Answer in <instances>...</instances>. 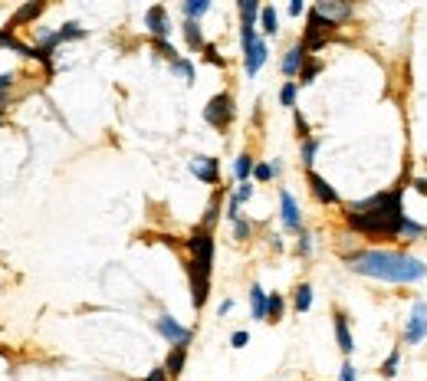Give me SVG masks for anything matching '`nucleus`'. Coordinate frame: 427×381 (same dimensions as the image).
I'll list each match as a JSON object with an SVG mask.
<instances>
[{"mask_svg": "<svg viewBox=\"0 0 427 381\" xmlns=\"http://www.w3.org/2000/svg\"><path fill=\"white\" fill-rule=\"evenodd\" d=\"M306 59H309V53H306V46L303 43H296L286 50V56H283V76H299V69L306 66Z\"/></svg>", "mask_w": 427, "mask_h": 381, "instance_id": "nucleus-11", "label": "nucleus"}, {"mask_svg": "<svg viewBox=\"0 0 427 381\" xmlns=\"http://www.w3.org/2000/svg\"><path fill=\"white\" fill-rule=\"evenodd\" d=\"M319 145H322V138H306V142H303V164H306V171H312V162H316Z\"/></svg>", "mask_w": 427, "mask_h": 381, "instance_id": "nucleus-28", "label": "nucleus"}, {"mask_svg": "<svg viewBox=\"0 0 427 381\" xmlns=\"http://www.w3.org/2000/svg\"><path fill=\"white\" fill-rule=\"evenodd\" d=\"M253 168H256V162H253L250 155L243 151V155H240V158L234 162V177L240 181V184H247V181L253 177Z\"/></svg>", "mask_w": 427, "mask_h": 381, "instance_id": "nucleus-21", "label": "nucleus"}, {"mask_svg": "<svg viewBox=\"0 0 427 381\" xmlns=\"http://www.w3.org/2000/svg\"><path fill=\"white\" fill-rule=\"evenodd\" d=\"M345 263L355 273L382 279V283H421V279H427L424 260L401 253V250H358L352 257H345Z\"/></svg>", "mask_w": 427, "mask_h": 381, "instance_id": "nucleus-2", "label": "nucleus"}, {"mask_svg": "<svg viewBox=\"0 0 427 381\" xmlns=\"http://www.w3.org/2000/svg\"><path fill=\"white\" fill-rule=\"evenodd\" d=\"M56 33H59V40H63V43H69V40H86V36H89V30L79 27V23H63Z\"/></svg>", "mask_w": 427, "mask_h": 381, "instance_id": "nucleus-25", "label": "nucleus"}, {"mask_svg": "<svg viewBox=\"0 0 427 381\" xmlns=\"http://www.w3.org/2000/svg\"><path fill=\"white\" fill-rule=\"evenodd\" d=\"M266 303H270V296L263 293V286H253L250 290V316L253 319H266Z\"/></svg>", "mask_w": 427, "mask_h": 381, "instance_id": "nucleus-19", "label": "nucleus"}, {"mask_svg": "<svg viewBox=\"0 0 427 381\" xmlns=\"http://www.w3.org/2000/svg\"><path fill=\"white\" fill-rule=\"evenodd\" d=\"M296 96H299L296 83H283V89H280V102L286 105V109H293V105H296Z\"/></svg>", "mask_w": 427, "mask_h": 381, "instance_id": "nucleus-33", "label": "nucleus"}, {"mask_svg": "<svg viewBox=\"0 0 427 381\" xmlns=\"http://www.w3.org/2000/svg\"><path fill=\"white\" fill-rule=\"evenodd\" d=\"M217 217H221V194H214V197H210V204H207V214H204V227H207V230L217 224Z\"/></svg>", "mask_w": 427, "mask_h": 381, "instance_id": "nucleus-32", "label": "nucleus"}, {"mask_svg": "<svg viewBox=\"0 0 427 381\" xmlns=\"http://www.w3.org/2000/svg\"><path fill=\"white\" fill-rule=\"evenodd\" d=\"M171 73H177L184 83H188V86H194V76H197V73H194V63H191V59H184V56L171 63Z\"/></svg>", "mask_w": 427, "mask_h": 381, "instance_id": "nucleus-26", "label": "nucleus"}, {"mask_svg": "<svg viewBox=\"0 0 427 381\" xmlns=\"http://www.w3.org/2000/svg\"><path fill=\"white\" fill-rule=\"evenodd\" d=\"M303 10H306L303 0H293V3H289V17H303Z\"/></svg>", "mask_w": 427, "mask_h": 381, "instance_id": "nucleus-47", "label": "nucleus"}, {"mask_svg": "<svg viewBox=\"0 0 427 381\" xmlns=\"http://www.w3.org/2000/svg\"><path fill=\"white\" fill-rule=\"evenodd\" d=\"M316 10L322 17H329L332 23H339V20H349L352 17V3H339V0H319L316 3Z\"/></svg>", "mask_w": 427, "mask_h": 381, "instance_id": "nucleus-14", "label": "nucleus"}, {"mask_svg": "<svg viewBox=\"0 0 427 381\" xmlns=\"http://www.w3.org/2000/svg\"><path fill=\"white\" fill-rule=\"evenodd\" d=\"M204 53H207V63H214V66H221V69H223V66H227V59H223L221 53H217V50H214V46H210V43L204 46Z\"/></svg>", "mask_w": 427, "mask_h": 381, "instance_id": "nucleus-43", "label": "nucleus"}, {"mask_svg": "<svg viewBox=\"0 0 427 381\" xmlns=\"http://www.w3.org/2000/svg\"><path fill=\"white\" fill-rule=\"evenodd\" d=\"M293 306H296V312H309V309H312V286H309V283H303V286L296 290Z\"/></svg>", "mask_w": 427, "mask_h": 381, "instance_id": "nucleus-24", "label": "nucleus"}, {"mask_svg": "<svg viewBox=\"0 0 427 381\" xmlns=\"http://www.w3.org/2000/svg\"><path fill=\"white\" fill-rule=\"evenodd\" d=\"M319 73H322V63H319V59H306V66L299 69V83L309 86V83H316V76Z\"/></svg>", "mask_w": 427, "mask_h": 381, "instance_id": "nucleus-27", "label": "nucleus"}, {"mask_svg": "<svg viewBox=\"0 0 427 381\" xmlns=\"http://www.w3.org/2000/svg\"><path fill=\"white\" fill-rule=\"evenodd\" d=\"M191 175L194 177H201L204 184H217L221 181V162L217 158H191Z\"/></svg>", "mask_w": 427, "mask_h": 381, "instance_id": "nucleus-10", "label": "nucleus"}, {"mask_svg": "<svg viewBox=\"0 0 427 381\" xmlns=\"http://www.w3.org/2000/svg\"><path fill=\"white\" fill-rule=\"evenodd\" d=\"M273 175H276L273 164H256V168H253V177H256V181H273Z\"/></svg>", "mask_w": 427, "mask_h": 381, "instance_id": "nucleus-38", "label": "nucleus"}, {"mask_svg": "<svg viewBox=\"0 0 427 381\" xmlns=\"http://www.w3.org/2000/svg\"><path fill=\"white\" fill-rule=\"evenodd\" d=\"M250 197H253V184H250V181H247V184H240V188L234 190V201H237V204H243V201H250Z\"/></svg>", "mask_w": 427, "mask_h": 381, "instance_id": "nucleus-40", "label": "nucleus"}, {"mask_svg": "<svg viewBox=\"0 0 427 381\" xmlns=\"http://www.w3.org/2000/svg\"><path fill=\"white\" fill-rule=\"evenodd\" d=\"M339 381H358V368H355L352 362H345V365L339 368Z\"/></svg>", "mask_w": 427, "mask_h": 381, "instance_id": "nucleus-42", "label": "nucleus"}, {"mask_svg": "<svg viewBox=\"0 0 427 381\" xmlns=\"http://www.w3.org/2000/svg\"><path fill=\"white\" fill-rule=\"evenodd\" d=\"M0 112H3V105H0Z\"/></svg>", "mask_w": 427, "mask_h": 381, "instance_id": "nucleus-50", "label": "nucleus"}, {"mask_svg": "<svg viewBox=\"0 0 427 381\" xmlns=\"http://www.w3.org/2000/svg\"><path fill=\"white\" fill-rule=\"evenodd\" d=\"M283 309H286V303H283V296H270V303H266V319L270 323H280L283 319Z\"/></svg>", "mask_w": 427, "mask_h": 381, "instance_id": "nucleus-29", "label": "nucleus"}, {"mask_svg": "<svg viewBox=\"0 0 427 381\" xmlns=\"http://www.w3.org/2000/svg\"><path fill=\"white\" fill-rule=\"evenodd\" d=\"M230 309H234V299H223V303H221V316H227Z\"/></svg>", "mask_w": 427, "mask_h": 381, "instance_id": "nucleus-49", "label": "nucleus"}, {"mask_svg": "<svg viewBox=\"0 0 427 381\" xmlns=\"http://www.w3.org/2000/svg\"><path fill=\"white\" fill-rule=\"evenodd\" d=\"M155 50H158V53H162V56L168 59V63H175V59H181V56H177V53H175V46L168 43V40H155Z\"/></svg>", "mask_w": 427, "mask_h": 381, "instance_id": "nucleus-36", "label": "nucleus"}, {"mask_svg": "<svg viewBox=\"0 0 427 381\" xmlns=\"http://www.w3.org/2000/svg\"><path fill=\"white\" fill-rule=\"evenodd\" d=\"M237 10H240V27H256V20H260V3L256 0H240L237 3Z\"/></svg>", "mask_w": 427, "mask_h": 381, "instance_id": "nucleus-18", "label": "nucleus"}, {"mask_svg": "<svg viewBox=\"0 0 427 381\" xmlns=\"http://www.w3.org/2000/svg\"><path fill=\"white\" fill-rule=\"evenodd\" d=\"M145 27L155 40H168L171 36V20H168V10L164 7H148L145 14Z\"/></svg>", "mask_w": 427, "mask_h": 381, "instance_id": "nucleus-9", "label": "nucleus"}, {"mask_svg": "<svg viewBox=\"0 0 427 381\" xmlns=\"http://www.w3.org/2000/svg\"><path fill=\"white\" fill-rule=\"evenodd\" d=\"M296 135H299L303 142H306V138H312V135H309V122L303 118V112H296Z\"/></svg>", "mask_w": 427, "mask_h": 381, "instance_id": "nucleus-41", "label": "nucleus"}, {"mask_svg": "<svg viewBox=\"0 0 427 381\" xmlns=\"http://www.w3.org/2000/svg\"><path fill=\"white\" fill-rule=\"evenodd\" d=\"M266 56H270V50H266V40L260 36V40H256V46H253L250 53L243 56V69H247V76H250V79H253L256 73H260V69H263Z\"/></svg>", "mask_w": 427, "mask_h": 381, "instance_id": "nucleus-13", "label": "nucleus"}, {"mask_svg": "<svg viewBox=\"0 0 427 381\" xmlns=\"http://www.w3.org/2000/svg\"><path fill=\"white\" fill-rule=\"evenodd\" d=\"M332 325H336V338H339V349H342L345 355H352V352H355V342H352V329H349V319H345V312H336Z\"/></svg>", "mask_w": 427, "mask_h": 381, "instance_id": "nucleus-15", "label": "nucleus"}, {"mask_svg": "<svg viewBox=\"0 0 427 381\" xmlns=\"http://www.w3.org/2000/svg\"><path fill=\"white\" fill-rule=\"evenodd\" d=\"M256 40H260L256 27H240V50H243V56H247L253 46H256Z\"/></svg>", "mask_w": 427, "mask_h": 381, "instance_id": "nucleus-30", "label": "nucleus"}, {"mask_svg": "<svg viewBox=\"0 0 427 381\" xmlns=\"http://www.w3.org/2000/svg\"><path fill=\"white\" fill-rule=\"evenodd\" d=\"M247 342H250V336H247V332H234V336H230V345H234V349H243Z\"/></svg>", "mask_w": 427, "mask_h": 381, "instance_id": "nucleus-46", "label": "nucleus"}, {"mask_svg": "<svg viewBox=\"0 0 427 381\" xmlns=\"http://www.w3.org/2000/svg\"><path fill=\"white\" fill-rule=\"evenodd\" d=\"M234 116H237V109H234V96H230V92L214 96V99L207 102V109H204L207 125H214V129H221V132L234 122Z\"/></svg>", "mask_w": 427, "mask_h": 381, "instance_id": "nucleus-5", "label": "nucleus"}, {"mask_svg": "<svg viewBox=\"0 0 427 381\" xmlns=\"http://www.w3.org/2000/svg\"><path fill=\"white\" fill-rule=\"evenodd\" d=\"M168 378H171V375H168L164 368H151V371H148V378H142V381H168Z\"/></svg>", "mask_w": 427, "mask_h": 381, "instance_id": "nucleus-44", "label": "nucleus"}, {"mask_svg": "<svg viewBox=\"0 0 427 381\" xmlns=\"http://www.w3.org/2000/svg\"><path fill=\"white\" fill-rule=\"evenodd\" d=\"M14 86V73H0V105H7V92Z\"/></svg>", "mask_w": 427, "mask_h": 381, "instance_id": "nucleus-37", "label": "nucleus"}, {"mask_svg": "<svg viewBox=\"0 0 427 381\" xmlns=\"http://www.w3.org/2000/svg\"><path fill=\"white\" fill-rule=\"evenodd\" d=\"M184 362H188V349H171V352H168V362H164V371H168L171 378H177V375L184 371Z\"/></svg>", "mask_w": 427, "mask_h": 381, "instance_id": "nucleus-20", "label": "nucleus"}, {"mask_svg": "<svg viewBox=\"0 0 427 381\" xmlns=\"http://www.w3.org/2000/svg\"><path fill=\"white\" fill-rule=\"evenodd\" d=\"M191 247V303L194 309H201L210 296V270H214V234L201 227L194 230V237L188 240Z\"/></svg>", "mask_w": 427, "mask_h": 381, "instance_id": "nucleus-3", "label": "nucleus"}, {"mask_svg": "<svg viewBox=\"0 0 427 381\" xmlns=\"http://www.w3.org/2000/svg\"><path fill=\"white\" fill-rule=\"evenodd\" d=\"M181 30H184V40H188V46H191L194 53H201V50L207 46V40H204V33H201V23H197V20H184Z\"/></svg>", "mask_w": 427, "mask_h": 381, "instance_id": "nucleus-16", "label": "nucleus"}, {"mask_svg": "<svg viewBox=\"0 0 427 381\" xmlns=\"http://www.w3.org/2000/svg\"><path fill=\"white\" fill-rule=\"evenodd\" d=\"M339 23H332L329 17H322L316 7L309 10V20H306V33H303V46H306V53H316V50H322L325 40H332V33H336Z\"/></svg>", "mask_w": 427, "mask_h": 381, "instance_id": "nucleus-4", "label": "nucleus"}, {"mask_svg": "<svg viewBox=\"0 0 427 381\" xmlns=\"http://www.w3.org/2000/svg\"><path fill=\"white\" fill-rule=\"evenodd\" d=\"M227 220H234V224H237V220H240V204H237L234 197L227 201Z\"/></svg>", "mask_w": 427, "mask_h": 381, "instance_id": "nucleus-45", "label": "nucleus"}, {"mask_svg": "<svg viewBox=\"0 0 427 381\" xmlns=\"http://www.w3.org/2000/svg\"><path fill=\"white\" fill-rule=\"evenodd\" d=\"M155 329H158V336H162L164 342H171L175 349H188V345H191V336H194V332L188 329V325L177 323L175 316H168V312H162V316H158Z\"/></svg>", "mask_w": 427, "mask_h": 381, "instance_id": "nucleus-6", "label": "nucleus"}, {"mask_svg": "<svg viewBox=\"0 0 427 381\" xmlns=\"http://www.w3.org/2000/svg\"><path fill=\"white\" fill-rule=\"evenodd\" d=\"M296 253H299V257H309V253H312V234H309V230H303V234H299Z\"/></svg>", "mask_w": 427, "mask_h": 381, "instance_id": "nucleus-35", "label": "nucleus"}, {"mask_svg": "<svg viewBox=\"0 0 427 381\" xmlns=\"http://www.w3.org/2000/svg\"><path fill=\"white\" fill-rule=\"evenodd\" d=\"M280 217H283V227L293 230V234H303V210L296 204V197L289 190L283 188L280 190Z\"/></svg>", "mask_w": 427, "mask_h": 381, "instance_id": "nucleus-8", "label": "nucleus"}, {"mask_svg": "<svg viewBox=\"0 0 427 381\" xmlns=\"http://www.w3.org/2000/svg\"><path fill=\"white\" fill-rule=\"evenodd\" d=\"M309 188H312V194H316V201H319V204H339V194H336V188H332L322 175L309 171Z\"/></svg>", "mask_w": 427, "mask_h": 381, "instance_id": "nucleus-12", "label": "nucleus"}, {"mask_svg": "<svg viewBox=\"0 0 427 381\" xmlns=\"http://www.w3.org/2000/svg\"><path fill=\"white\" fill-rule=\"evenodd\" d=\"M427 338V303H414L408 325H404V345H421Z\"/></svg>", "mask_w": 427, "mask_h": 381, "instance_id": "nucleus-7", "label": "nucleus"}, {"mask_svg": "<svg viewBox=\"0 0 427 381\" xmlns=\"http://www.w3.org/2000/svg\"><path fill=\"white\" fill-rule=\"evenodd\" d=\"M184 20H201L210 10V0H184Z\"/></svg>", "mask_w": 427, "mask_h": 381, "instance_id": "nucleus-23", "label": "nucleus"}, {"mask_svg": "<svg viewBox=\"0 0 427 381\" xmlns=\"http://www.w3.org/2000/svg\"><path fill=\"white\" fill-rule=\"evenodd\" d=\"M250 230H253V227H250V220H243V217H240V220H237V224H234V237H237V240H247V237H250Z\"/></svg>", "mask_w": 427, "mask_h": 381, "instance_id": "nucleus-39", "label": "nucleus"}, {"mask_svg": "<svg viewBox=\"0 0 427 381\" xmlns=\"http://www.w3.org/2000/svg\"><path fill=\"white\" fill-rule=\"evenodd\" d=\"M43 14V3H27V7H20L14 17H10V23H7V30H17L23 27V23H30V20H36V17Z\"/></svg>", "mask_w": 427, "mask_h": 381, "instance_id": "nucleus-17", "label": "nucleus"}, {"mask_svg": "<svg viewBox=\"0 0 427 381\" xmlns=\"http://www.w3.org/2000/svg\"><path fill=\"white\" fill-rule=\"evenodd\" d=\"M424 234H427V230L421 227V224H417V220H411V217L404 220V230H401V237H408V240H417V237H424Z\"/></svg>", "mask_w": 427, "mask_h": 381, "instance_id": "nucleus-34", "label": "nucleus"}, {"mask_svg": "<svg viewBox=\"0 0 427 381\" xmlns=\"http://www.w3.org/2000/svg\"><path fill=\"white\" fill-rule=\"evenodd\" d=\"M414 190H417V194H424V197H427V177H417V181H414Z\"/></svg>", "mask_w": 427, "mask_h": 381, "instance_id": "nucleus-48", "label": "nucleus"}, {"mask_svg": "<svg viewBox=\"0 0 427 381\" xmlns=\"http://www.w3.org/2000/svg\"><path fill=\"white\" fill-rule=\"evenodd\" d=\"M260 30L266 36H276L280 33V17H276V7H263L260 10Z\"/></svg>", "mask_w": 427, "mask_h": 381, "instance_id": "nucleus-22", "label": "nucleus"}, {"mask_svg": "<svg viewBox=\"0 0 427 381\" xmlns=\"http://www.w3.org/2000/svg\"><path fill=\"white\" fill-rule=\"evenodd\" d=\"M349 227L375 240H395L404 230V188H391L371 194L369 201H355L345 210Z\"/></svg>", "mask_w": 427, "mask_h": 381, "instance_id": "nucleus-1", "label": "nucleus"}, {"mask_svg": "<svg viewBox=\"0 0 427 381\" xmlns=\"http://www.w3.org/2000/svg\"><path fill=\"white\" fill-rule=\"evenodd\" d=\"M398 365H401V352L395 349V352L384 358V365L378 368V371H382V378H395V375H398Z\"/></svg>", "mask_w": 427, "mask_h": 381, "instance_id": "nucleus-31", "label": "nucleus"}]
</instances>
